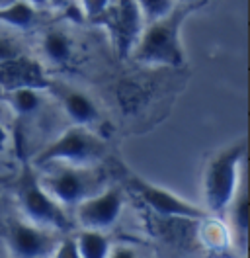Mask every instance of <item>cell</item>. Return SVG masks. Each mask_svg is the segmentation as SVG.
I'll return each mask as SVG.
<instances>
[{
  "label": "cell",
  "mask_w": 250,
  "mask_h": 258,
  "mask_svg": "<svg viewBox=\"0 0 250 258\" xmlns=\"http://www.w3.org/2000/svg\"><path fill=\"white\" fill-rule=\"evenodd\" d=\"M194 2H178L166 16L145 24L129 57L137 63L155 67H182L186 53L182 47V26L196 10Z\"/></svg>",
  "instance_id": "1"
},
{
  "label": "cell",
  "mask_w": 250,
  "mask_h": 258,
  "mask_svg": "<svg viewBox=\"0 0 250 258\" xmlns=\"http://www.w3.org/2000/svg\"><path fill=\"white\" fill-rule=\"evenodd\" d=\"M246 155V143L236 141L219 151L209 161L203 176V200L211 213H223L229 208L240 182V162Z\"/></svg>",
  "instance_id": "2"
},
{
  "label": "cell",
  "mask_w": 250,
  "mask_h": 258,
  "mask_svg": "<svg viewBox=\"0 0 250 258\" xmlns=\"http://www.w3.org/2000/svg\"><path fill=\"white\" fill-rule=\"evenodd\" d=\"M106 153V143L92 133L84 125H73L61 135L51 141L49 145L35 157L37 166H47V164H78V166H90L98 162Z\"/></svg>",
  "instance_id": "3"
},
{
  "label": "cell",
  "mask_w": 250,
  "mask_h": 258,
  "mask_svg": "<svg viewBox=\"0 0 250 258\" xmlns=\"http://www.w3.org/2000/svg\"><path fill=\"white\" fill-rule=\"evenodd\" d=\"M53 166V170H49L41 182V186L45 188L49 196L62 208H77L82 200H86L88 196L100 192V176L98 172L90 166H78V164H47Z\"/></svg>",
  "instance_id": "4"
},
{
  "label": "cell",
  "mask_w": 250,
  "mask_h": 258,
  "mask_svg": "<svg viewBox=\"0 0 250 258\" xmlns=\"http://www.w3.org/2000/svg\"><path fill=\"white\" fill-rule=\"evenodd\" d=\"M18 204L30 223L51 231H65L71 227V221L62 206H59L49 196V192L41 186V182L30 170H26L18 182Z\"/></svg>",
  "instance_id": "5"
},
{
  "label": "cell",
  "mask_w": 250,
  "mask_h": 258,
  "mask_svg": "<svg viewBox=\"0 0 250 258\" xmlns=\"http://www.w3.org/2000/svg\"><path fill=\"white\" fill-rule=\"evenodd\" d=\"M98 20L106 22L119 55H123V57L131 55L143 28H145V20L141 16L137 2L135 0H111L108 10Z\"/></svg>",
  "instance_id": "6"
},
{
  "label": "cell",
  "mask_w": 250,
  "mask_h": 258,
  "mask_svg": "<svg viewBox=\"0 0 250 258\" xmlns=\"http://www.w3.org/2000/svg\"><path fill=\"white\" fill-rule=\"evenodd\" d=\"M123 210L121 192L115 188H106L88 196L77 206V217L84 229L104 231L111 227Z\"/></svg>",
  "instance_id": "7"
},
{
  "label": "cell",
  "mask_w": 250,
  "mask_h": 258,
  "mask_svg": "<svg viewBox=\"0 0 250 258\" xmlns=\"http://www.w3.org/2000/svg\"><path fill=\"white\" fill-rule=\"evenodd\" d=\"M135 190L141 194L143 202L151 208V210L162 215V217H174V219H205V211L194 204L186 202L184 198L176 196L170 190H164L160 186H155L143 178L133 180Z\"/></svg>",
  "instance_id": "8"
},
{
  "label": "cell",
  "mask_w": 250,
  "mask_h": 258,
  "mask_svg": "<svg viewBox=\"0 0 250 258\" xmlns=\"http://www.w3.org/2000/svg\"><path fill=\"white\" fill-rule=\"evenodd\" d=\"M8 242L16 258H43L55 248L51 229L30 221H18L10 227Z\"/></svg>",
  "instance_id": "9"
},
{
  "label": "cell",
  "mask_w": 250,
  "mask_h": 258,
  "mask_svg": "<svg viewBox=\"0 0 250 258\" xmlns=\"http://www.w3.org/2000/svg\"><path fill=\"white\" fill-rule=\"evenodd\" d=\"M62 110L75 125L88 127L92 121L98 119V108L90 98L80 90H62Z\"/></svg>",
  "instance_id": "10"
},
{
  "label": "cell",
  "mask_w": 250,
  "mask_h": 258,
  "mask_svg": "<svg viewBox=\"0 0 250 258\" xmlns=\"http://www.w3.org/2000/svg\"><path fill=\"white\" fill-rule=\"evenodd\" d=\"M229 208H231V221H233L234 237L238 241V246L244 250L246 248V239H248V194H246L244 178L238 182V188L234 192Z\"/></svg>",
  "instance_id": "11"
},
{
  "label": "cell",
  "mask_w": 250,
  "mask_h": 258,
  "mask_svg": "<svg viewBox=\"0 0 250 258\" xmlns=\"http://www.w3.org/2000/svg\"><path fill=\"white\" fill-rule=\"evenodd\" d=\"M37 20V10L24 0H10L0 4V28L28 30Z\"/></svg>",
  "instance_id": "12"
},
{
  "label": "cell",
  "mask_w": 250,
  "mask_h": 258,
  "mask_svg": "<svg viewBox=\"0 0 250 258\" xmlns=\"http://www.w3.org/2000/svg\"><path fill=\"white\" fill-rule=\"evenodd\" d=\"M41 51H43L45 59H49V63L65 64L69 63V59L73 55V41L65 32L51 30L41 39Z\"/></svg>",
  "instance_id": "13"
},
{
  "label": "cell",
  "mask_w": 250,
  "mask_h": 258,
  "mask_svg": "<svg viewBox=\"0 0 250 258\" xmlns=\"http://www.w3.org/2000/svg\"><path fill=\"white\" fill-rule=\"evenodd\" d=\"M80 258H106L109 252V241L102 231L84 229L77 239Z\"/></svg>",
  "instance_id": "14"
},
{
  "label": "cell",
  "mask_w": 250,
  "mask_h": 258,
  "mask_svg": "<svg viewBox=\"0 0 250 258\" xmlns=\"http://www.w3.org/2000/svg\"><path fill=\"white\" fill-rule=\"evenodd\" d=\"M10 104L18 115H33L41 110L43 98L39 94V88L20 86L10 92Z\"/></svg>",
  "instance_id": "15"
},
{
  "label": "cell",
  "mask_w": 250,
  "mask_h": 258,
  "mask_svg": "<svg viewBox=\"0 0 250 258\" xmlns=\"http://www.w3.org/2000/svg\"><path fill=\"white\" fill-rule=\"evenodd\" d=\"M139 6V12L145 24L153 22L156 18L166 16L172 8L178 4V0H135Z\"/></svg>",
  "instance_id": "16"
},
{
  "label": "cell",
  "mask_w": 250,
  "mask_h": 258,
  "mask_svg": "<svg viewBox=\"0 0 250 258\" xmlns=\"http://www.w3.org/2000/svg\"><path fill=\"white\" fill-rule=\"evenodd\" d=\"M75 2H77L80 14L88 20H98L111 4V0H75Z\"/></svg>",
  "instance_id": "17"
},
{
  "label": "cell",
  "mask_w": 250,
  "mask_h": 258,
  "mask_svg": "<svg viewBox=\"0 0 250 258\" xmlns=\"http://www.w3.org/2000/svg\"><path fill=\"white\" fill-rule=\"evenodd\" d=\"M53 258H80L78 246L75 239H65L55 246V254Z\"/></svg>",
  "instance_id": "18"
},
{
  "label": "cell",
  "mask_w": 250,
  "mask_h": 258,
  "mask_svg": "<svg viewBox=\"0 0 250 258\" xmlns=\"http://www.w3.org/2000/svg\"><path fill=\"white\" fill-rule=\"evenodd\" d=\"M106 258H137V252L129 246H115L113 250H109Z\"/></svg>",
  "instance_id": "19"
},
{
  "label": "cell",
  "mask_w": 250,
  "mask_h": 258,
  "mask_svg": "<svg viewBox=\"0 0 250 258\" xmlns=\"http://www.w3.org/2000/svg\"><path fill=\"white\" fill-rule=\"evenodd\" d=\"M26 4H30L31 8H35V10H41V8H49V4H51V0H24Z\"/></svg>",
  "instance_id": "20"
},
{
  "label": "cell",
  "mask_w": 250,
  "mask_h": 258,
  "mask_svg": "<svg viewBox=\"0 0 250 258\" xmlns=\"http://www.w3.org/2000/svg\"><path fill=\"white\" fill-rule=\"evenodd\" d=\"M6 145H8V133H6V129L0 125V155L6 151Z\"/></svg>",
  "instance_id": "21"
},
{
  "label": "cell",
  "mask_w": 250,
  "mask_h": 258,
  "mask_svg": "<svg viewBox=\"0 0 250 258\" xmlns=\"http://www.w3.org/2000/svg\"><path fill=\"white\" fill-rule=\"evenodd\" d=\"M73 2H75V0H51L49 8H65V6L73 4Z\"/></svg>",
  "instance_id": "22"
},
{
  "label": "cell",
  "mask_w": 250,
  "mask_h": 258,
  "mask_svg": "<svg viewBox=\"0 0 250 258\" xmlns=\"http://www.w3.org/2000/svg\"><path fill=\"white\" fill-rule=\"evenodd\" d=\"M178 2H194V0H178Z\"/></svg>",
  "instance_id": "23"
},
{
  "label": "cell",
  "mask_w": 250,
  "mask_h": 258,
  "mask_svg": "<svg viewBox=\"0 0 250 258\" xmlns=\"http://www.w3.org/2000/svg\"><path fill=\"white\" fill-rule=\"evenodd\" d=\"M2 2H10V0H0V4H2Z\"/></svg>",
  "instance_id": "24"
}]
</instances>
